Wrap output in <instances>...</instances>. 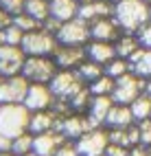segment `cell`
<instances>
[{"label":"cell","mask_w":151,"mask_h":156,"mask_svg":"<svg viewBox=\"0 0 151 156\" xmlns=\"http://www.w3.org/2000/svg\"><path fill=\"white\" fill-rule=\"evenodd\" d=\"M75 145L79 150V156H103L107 145H109L107 130H103V128L90 130V132L83 134V136H79L75 141Z\"/></svg>","instance_id":"cell-10"},{"label":"cell","mask_w":151,"mask_h":156,"mask_svg":"<svg viewBox=\"0 0 151 156\" xmlns=\"http://www.w3.org/2000/svg\"><path fill=\"white\" fill-rule=\"evenodd\" d=\"M48 86H50V90H53L55 99L68 101L72 95H77V92L81 90L86 84L81 81V77H79L77 70H62V68H59V70L55 73V77L50 79Z\"/></svg>","instance_id":"cell-6"},{"label":"cell","mask_w":151,"mask_h":156,"mask_svg":"<svg viewBox=\"0 0 151 156\" xmlns=\"http://www.w3.org/2000/svg\"><path fill=\"white\" fill-rule=\"evenodd\" d=\"M11 22H13L18 29H22L24 33H29V31H35V29H42V22H37V20L31 18L29 13H20V16L11 18Z\"/></svg>","instance_id":"cell-31"},{"label":"cell","mask_w":151,"mask_h":156,"mask_svg":"<svg viewBox=\"0 0 151 156\" xmlns=\"http://www.w3.org/2000/svg\"><path fill=\"white\" fill-rule=\"evenodd\" d=\"M0 156H18V154H13L11 150H9V152H0Z\"/></svg>","instance_id":"cell-43"},{"label":"cell","mask_w":151,"mask_h":156,"mask_svg":"<svg viewBox=\"0 0 151 156\" xmlns=\"http://www.w3.org/2000/svg\"><path fill=\"white\" fill-rule=\"evenodd\" d=\"M55 156H79V150H77L75 141H64L59 145V150L55 152Z\"/></svg>","instance_id":"cell-37"},{"label":"cell","mask_w":151,"mask_h":156,"mask_svg":"<svg viewBox=\"0 0 151 156\" xmlns=\"http://www.w3.org/2000/svg\"><path fill=\"white\" fill-rule=\"evenodd\" d=\"M57 42L64 46H88V42L92 40L90 35V24L81 18H72L68 22H62L57 31Z\"/></svg>","instance_id":"cell-4"},{"label":"cell","mask_w":151,"mask_h":156,"mask_svg":"<svg viewBox=\"0 0 151 156\" xmlns=\"http://www.w3.org/2000/svg\"><path fill=\"white\" fill-rule=\"evenodd\" d=\"M145 2H147V5H151V0H145Z\"/></svg>","instance_id":"cell-49"},{"label":"cell","mask_w":151,"mask_h":156,"mask_svg":"<svg viewBox=\"0 0 151 156\" xmlns=\"http://www.w3.org/2000/svg\"><path fill=\"white\" fill-rule=\"evenodd\" d=\"M143 92H145V79L138 77V75H134V73H127V75H123V77L116 79L112 99H114V103L129 106V103L136 101Z\"/></svg>","instance_id":"cell-7"},{"label":"cell","mask_w":151,"mask_h":156,"mask_svg":"<svg viewBox=\"0 0 151 156\" xmlns=\"http://www.w3.org/2000/svg\"><path fill=\"white\" fill-rule=\"evenodd\" d=\"M147 152H149V156H151V145H149V147H147Z\"/></svg>","instance_id":"cell-46"},{"label":"cell","mask_w":151,"mask_h":156,"mask_svg":"<svg viewBox=\"0 0 151 156\" xmlns=\"http://www.w3.org/2000/svg\"><path fill=\"white\" fill-rule=\"evenodd\" d=\"M50 16L57 18L59 22H68L79 16V2L77 0H48Z\"/></svg>","instance_id":"cell-20"},{"label":"cell","mask_w":151,"mask_h":156,"mask_svg":"<svg viewBox=\"0 0 151 156\" xmlns=\"http://www.w3.org/2000/svg\"><path fill=\"white\" fill-rule=\"evenodd\" d=\"M145 92L151 97V77H149V79H145Z\"/></svg>","instance_id":"cell-42"},{"label":"cell","mask_w":151,"mask_h":156,"mask_svg":"<svg viewBox=\"0 0 151 156\" xmlns=\"http://www.w3.org/2000/svg\"><path fill=\"white\" fill-rule=\"evenodd\" d=\"M24 13L35 18L37 22H44V20L50 16V5H48V0H26Z\"/></svg>","instance_id":"cell-26"},{"label":"cell","mask_w":151,"mask_h":156,"mask_svg":"<svg viewBox=\"0 0 151 156\" xmlns=\"http://www.w3.org/2000/svg\"><path fill=\"white\" fill-rule=\"evenodd\" d=\"M9 24H11V16L5 13L2 9H0V29H5V27H9Z\"/></svg>","instance_id":"cell-41"},{"label":"cell","mask_w":151,"mask_h":156,"mask_svg":"<svg viewBox=\"0 0 151 156\" xmlns=\"http://www.w3.org/2000/svg\"><path fill=\"white\" fill-rule=\"evenodd\" d=\"M31 110L24 103H0V134L15 139L20 134L29 132Z\"/></svg>","instance_id":"cell-2"},{"label":"cell","mask_w":151,"mask_h":156,"mask_svg":"<svg viewBox=\"0 0 151 156\" xmlns=\"http://www.w3.org/2000/svg\"><path fill=\"white\" fill-rule=\"evenodd\" d=\"M5 44V33H2V29H0V46Z\"/></svg>","instance_id":"cell-44"},{"label":"cell","mask_w":151,"mask_h":156,"mask_svg":"<svg viewBox=\"0 0 151 156\" xmlns=\"http://www.w3.org/2000/svg\"><path fill=\"white\" fill-rule=\"evenodd\" d=\"M77 2H79V5H81V2H86V0H77Z\"/></svg>","instance_id":"cell-48"},{"label":"cell","mask_w":151,"mask_h":156,"mask_svg":"<svg viewBox=\"0 0 151 156\" xmlns=\"http://www.w3.org/2000/svg\"><path fill=\"white\" fill-rule=\"evenodd\" d=\"M114 48H116V55H118V57L129 59V57H132L136 51L140 48V42H138L136 33H120L118 40L114 42Z\"/></svg>","instance_id":"cell-23"},{"label":"cell","mask_w":151,"mask_h":156,"mask_svg":"<svg viewBox=\"0 0 151 156\" xmlns=\"http://www.w3.org/2000/svg\"><path fill=\"white\" fill-rule=\"evenodd\" d=\"M107 139H109V143H114V145L132 147V143H129V134H127V128H109V130H107Z\"/></svg>","instance_id":"cell-33"},{"label":"cell","mask_w":151,"mask_h":156,"mask_svg":"<svg viewBox=\"0 0 151 156\" xmlns=\"http://www.w3.org/2000/svg\"><path fill=\"white\" fill-rule=\"evenodd\" d=\"M103 156H105V154H103Z\"/></svg>","instance_id":"cell-50"},{"label":"cell","mask_w":151,"mask_h":156,"mask_svg":"<svg viewBox=\"0 0 151 156\" xmlns=\"http://www.w3.org/2000/svg\"><path fill=\"white\" fill-rule=\"evenodd\" d=\"M57 70L59 68L53 57H26L22 66V75L31 84H50Z\"/></svg>","instance_id":"cell-5"},{"label":"cell","mask_w":151,"mask_h":156,"mask_svg":"<svg viewBox=\"0 0 151 156\" xmlns=\"http://www.w3.org/2000/svg\"><path fill=\"white\" fill-rule=\"evenodd\" d=\"M11 152L18 154V156H26L33 152V134L31 132H24L20 134V136H15L11 141Z\"/></svg>","instance_id":"cell-29"},{"label":"cell","mask_w":151,"mask_h":156,"mask_svg":"<svg viewBox=\"0 0 151 156\" xmlns=\"http://www.w3.org/2000/svg\"><path fill=\"white\" fill-rule=\"evenodd\" d=\"M90 101H92V95H90L88 86H83L81 90L77 92V95H72V97L68 99V106H70V110L81 112V110H86V108L90 106Z\"/></svg>","instance_id":"cell-30"},{"label":"cell","mask_w":151,"mask_h":156,"mask_svg":"<svg viewBox=\"0 0 151 156\" xmlns=\"http://www.w3.org/2000/svg\"><path fill=\"white\" fill-rule=\"evenodd\" d=\"M149 20H151V5H149Z\"/></svg>","instance_id":"cell-47"},{"label":"cell","mask_w":151,"mask_h":156,"mask_svg":"<svg viewBox=\"0 0 151 156\" xmlns=\"http://www.w3.org/2000/svg\"><path fill=\"white\" fill-rule=\"evenodd\" d=\"M22 51L26 57H53V53L57 51L59 42L53 33H48L46 29H35L24 33L22 40Z\"/></svg>","instance_id":"cell-3"},{"label":"cell","mask_w":151,"mask_h":156,"mask_svg":"<svg viewBox=\"0 0 151 156\" xmlns=\"http://www.w3.org/2000/svg\"><path fill=\"white\" fill-rule=\"evenodd\" d=\"M29 86L31 81L22 73L13 77H0V103H24Z\"/></svg>","instance_id":"cell-9"},{"label":"cell","mask_w":151,"mask_h":156,"mask_svg":"<svg viewBox=\"0 0 151 156\" xmlns=\"http://www.w3.org/2000/svg\"><path fill=\"white\" fill-rule=\"evenodd\" d=\"M114 84H116V79H112L109 75L103 73L99 79H94L92 84H88V90H90V95H92V97H112Z\"/></svg>","instance_id":"cell-24"},{"label":"cell","mask_w":151,"mask_h":156,"mask_svg":"<svg viewBox=\"0 0 151 156\" xmlns=\"http://www.w3.org/2000/svg\"><path fill=\"white\" fill-rule=\"evenodd\" d=\"M138 132H140V145L149 147L151 145V119L138 121Z\"/></svg>","instance_id":"cell-35"},{"label":"cell","mask_w":151,"mask_h":156,"mask_svg":"<svg viewBox=\"0 0 151 156\" xmlns=\"http://www.w3.org/2000/svg\"><path fill=\"white\" fill-rule=\"evenodd\" d=\"M112 18L123 33H138L149 22V5L145 0H116Z\"/></svg>","instance_id":"cell-1"},{"label":"cell","mask_w":151,"mask_h":156,"mask_svg":"<svg viewBox=\"0 0 151 156\" xmlns=\"http://www.w3.org/2000/svg\"><path fill=\"white\" fill-rule=\"evenodd\" d=\"M24 5H26V0H0V9L11 18L24 13Z\"/></svg>","instance_id":"cell-34"},{"label":"cell","mask_w":151,"mask_h":156,"mask_svg":"<svg viewBox=\"0 0 151 156\" xmlns=\"http://www.w3.org/2000/svg\"><path fill=\"white\" fill-rule=\"evenodd\" d=\"M136 37H138V42H140V46H143V48H149V51H151V20L136 33Z\"/></svg>","instance_id":"cell-36"},{"label":"cell","mask_w":151,"mask_h":156,"mask_svg":"<svg viewBox=\"0 0 151 156\" xmlns=\"http://www.w3.org/2000/svg\"><path fill=\"white\" fill-rule=\"evenodd\" d=\"M112 106H114L112 97H92V101L88 106V117H92L99 126H105V119L112 110Z\"/></svg>","instance_id":"cell-22"},{"label":"cell","mask_w":151,"mask_h":156,"mask_svg":"<svg viewBox=\"0 0 151 156\" xmlns=\"http://www.w3.org/2000/svg\"><path fill=\"white\" fill-rule=\"evenodd\" d=\"M129 156H149V152H147L145 145H136V147L129 150Z\"/></svg>","instance_id":"cell-39"},{"label":"cell","mask_w":151,"mask_h":156,"mask_svg":"<svg viewBox=\"0 0 151 156\" xmlns=\"http://www.w3.org/2000/svg\"><path fill=\"white\" fill-rule=\"evenodd\" d=\"M53 59H55L57 68H62V70H77L88 59V53H86V46H64V44H59L57 51L53 53Z\"/></svg>","instance_id":"cell-13"},{"label":"cell","mask_w":151,"mask_h":156,"mask_svg":"<svg viewBox=\"0 0 151 156\" xmlns=\"http://www.w3.org/2000/svg\"><path fill=\"white\" fill-rule=\"evenodd\" d=\"M129 108H132V114H134V121H145V119H151V97L147 92H143L136 101L129 103Z\"/></svg>","instance_id":"cell-25"},{"label":"cell","mask_w":151,"mask_h":156,"mask_svg":"<svg viewBox=\"0 0 151 156\" xmlns=\"http://www.w3.org/2000/svg\"><path fill=\"white\" fill-rule=\"evenodd\" d=\"M55 101L57 99L48 84H31L24 97V106L31 112H42V110H50L55 106Z\"/></svg>","instance_id":"cell-12"},{"label":"cell","mask_w":151,"mask_h":156,"mask_svg":"<svg viewBox=\"0 0 151 156\" xmlns=\"http://www.w3.org/2000/svg\"><path fill=\"white\" fill-rule=\"evenodd\" d=\"M9 150H11V139L0 134V152H9Z\"/></svg>","instance_id":"cell-40"},{"label":"cell","mask_w":151,"mask_h":156,"mask_svg":"<svg viewBox=\"0 0 151 156\" xmlns=\"http://www.w3.org/2000/svg\"><path fill=\"white\" fill-rule=\"evenodd\" d=\"M2 33H5V44H11V46H20V44H22V40H24V31L18 29L13 22L9 27H5Z\"/></svg>","instance_id":"cell-32"},{"label":"cell","mask_w":151,"mask_h":156,"mask_svg":"<svg viewBox=\"0 0 151 156\" xmlns=\"http://www.w3.org/2000/svg\"><path fill=\"white\" fill-rule=\"evenodd\" d=\"M112 13H114V2H109V0H86V2L79 5L77 18L86 20L88 24H92L101 18H109Z\"/></svg>","instance_id":"cell-14"},{"label":"cell","mask_w":151,"mask_h":156,"mask_svg":"<svg viewBox=\"0 0 151 156\" xmlns=\"http://www.w3.org/2000/svg\"><path fill=\"white\" fill-rule=\"evenodd\" d=\"M134 114L129 106H123V103H114L112 110H109L107 119H105V126L107 128H129L134 126Z\"/></svg>","instance_id":"cell-19"},{"label":"cell","mask_w":151,"mask_h":156,"mask_svg":"<svg viewBox=\"0 0 151 156\" xmlns=\"http://www.w3.org/2000/svg\"><path fill=\"white\" fill-rule=\"evenodd\" d=\"M59 114L55 110H42V112H31V121H29V132L33 134H44L50 130H57L59 126Z\"/></svg>","instance_id":"cell-16"},{"label":"cell","mask_w":151,"mask_h":156,"mask_svg":"<svg viewBox=\"0 0 151 156\" xmlns=\"http://www.w3.org/2000/svg\"><path fill=\"white\" fill-rule=\"evenodd\" d=\"M86 53H88V59L96 62L101 66H105L114 57H118L116 48H114V42H99V40H90L88 46H86Z\"/></svg>","instance_id":"cell-18"},{"label":"cell","mask_w":151,"mask_h":156,"mask_svg":"<svg viewBox=\"0 0 151 156\" xmlns=\"http://www.w3.org/2000/svg\"><path fill=\"white\" fill-rule=\"evenodd\" d=\"M24 51L22 46H11V44H2L0 46V77H13L22 73L24 66Z\"/></svg>","instance_id":"cell-11"},{"label":"cell","mask_w":151,"mask_h":156,"mask_svg":"<svg viewBox=\"0 0 151 156\" xmlns=\"http://www.w3.org/2000/svg\"><path fill=\"white\" fill-rule=\"evenodd\" d=\"M129 66H132V73L143 79H149L151 77V51L149 48H143L140 46L136 53L127 59Z\"/></svg>","instance_id":"cell-21"},{"label":"cell","mask_w":151,"mask_h":156,"mask_svg":"<svg viewBox=\"0 0 151 156\" xmlns=\"http://www.w3.org/2000/svg\"><path fill=\"white\" fill-rule=\"evenodd\" d=\"M26 156H39V154H35V152H31V154H26Z\"/></svg>","instance_id":"cell-45"},{"label":"cell","mask_w":151,"mask_h":156,"mask_svg":"<svg viewBox=\"0 0 151 156\" xmlns=\"http://www.w3.org/2000/svg\"><path fill=\"white\" fill-rule=\"evenodd\" d=\"M129 150H132V147H123V145L109 143L107 150H105V156H129Z\"/></svg>","instance_id":"cell-38"},{"label":"cell","mask_w":151,"mask_h":156,"mask_svg":"<svg viewBox=\"0 0 151 156\" xmlns=\"http://www.w3.org/2000/svg\"><path fill=\"white\" fill-rule=\"evenodd\" d=\"M90 35H92V40H99V42H116L120 35V27L116 24V20L112 16L101 18L90 24Z\"/></svg>","instance_id":"cell-17"},{"label":"cell","mask_w":151,"mask_h":156,"mask_svg":"<svg viewBox=\"0 0 151 156\" xmlns=\"http://www.w3.org/2000/svg\"><path fill=\"white\" fill-rule=\"evenodd\" d=\"M77 73H79V77H81L83 84H92L94 79H99L101 75H103V66L96 64V62H92V59H86L83 64L77 68Z\"/></svg>","instance_id":"cell-27"},{"label":"cell","mask_w":151,"mask_h":156,"mask_svg":"<svg viewBox=\"0 0 151 156\" xmlns=\"http://www.w3.org/2000/svg\"><path fill=\"white\" fill-rule=\"evenodd\" d=\"M103 73H105V75H109L112 79H118V77L127 75V73H132V66H129L127 59H123V57H114L109 64L103 66Z\"/></svg>","instance_id":"cell-28"},{"label":"cell","mask_w":151,"mask_h":156,"mask_svg":"<svg viewBox=\"0 0 151 156\" xmlns=\"http://www.w3.org/2000/svg\"><path fill=\"white\" fill-rule=\"evenodd\" d=\"M66 139L62 132L57 130H50V132H44V134H35L33 136V152L39 154V156H55V152L59 150Z\"/></svg>","instance_id":"cell-15"},{"label":"cell","mask_w":151,"mask_h":156,"mask_svg":"<svg viewBox=\"0 0 151 156\" xmlns=\"http://www.w3.org/2000/svg\"><path fill=\"white\" fill-rule=\"evenodd\" d=\"M96 128H101V126L92 117H83V114L75 112V114H66V117L59 119L57 132H62L66 141H77L79 136H83L86 132L96 130Z\"/></svg>","instance_id":"cell-8"}]
</instances>
